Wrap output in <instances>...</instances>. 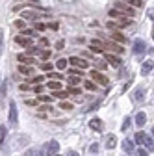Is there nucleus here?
I'll list each match as a JSON object with an SVG mask.
<instances>
[{
	"instance_id": "nucleus-7",
	"label": "nucleus",
	"mask_w": 154,
	"mask_h": 156,
	"mask_svg": "<svg viewBox=\"0 0 154 156\" xmlns=\"http://www.w3.org/2000/svg\"><path fill=\"white\" fill-rule=\"evenodd\" d=\"M17 62L19 63H24V65H33L35 63L33 56H30V54H17Z\"/></svg>"
},
{
	"instance_id": "nucleus-25",
	"label": "nucleus",
	"mask_w": 154,
	"mask_h": 156,
	"mask_svg": "<svg viewBox=\"0 0 154 156\" xmlns=\"http://www.w3.org/2000/svg\"><path fill=\"white\" fill-rule=\"evenodd\" d=\"M6 134H8V128H6L4 125H0V145L4 143V140H6Z\"/></svg>"
},
{
	"instance_id": "nucleus-43",
	"label": "nucleus",
	"mask_w": 154,
	"mask_h": 156,
	"mask_svg": "<svg viewBox=\"0 0 154 156\" xmlns=\"http://www.w3.org/2000/svg\"><path fill=\"white\" fill-rule=\"evenodd\" d=\"M39 47H48V39L47 37H41L39 39Z\"/></svg>"
},
{
	"instance_id": "nucleus-3",
	"label": "nucleus",
	"mask_w": 154,
	"mask_h": 156,
	"mask_svg": "<svg viewBox=\"0 0 154 156\" xmlns=\"http://www.w3.org/2000/svg\"><path fill=\"white\" fill-rule=\"evenodd\" d=\"M67 63H71V65H74V67H78V69H87V67H89V63L84 60V58H78V56H72V58H69V60H67Z\"/></svg>"
},
{
	"instance_id": "nucleus-27",
	"label": "nucleus",
	"mask_w": 154,
	"mask_h": 156,
	"mask_svg": "<svg viewBox=\"0 0 154 156\" xmlns=\"http://www.w3.org/2000/svg\"><path fill=\"white\" fill-rule=\"evenodd\" d=\"M69 84H71V86H76V84H80V76H76V74H71V76H69Z\"/></svg>"
},
{
	"instance_id": "nucleus-30",
	"label": "nucleus",
	"mask_w": 154,
	"mask_h": 156,
	"mask_svg": "<svg viewBox=\"0 0 154 156\" xmlns=\"http://www.w3.org/2000/svg\"><path fill=\"white\" fill-rule=\"evenodd\" d=\"M48 76L52 78V80H61V78H63L61 73H52V71H48Z\"/></svg>"
},
{
	"instance_id": "nucleus-54",
	"label": "nucleus",
	"mask_w": 154,
	"mask_h": 156,
	"mask_svg": "<svg viewBox=\"0 0 154 156\" xmlns=\"http://www.w3.org/2000/svg\"><path fill=\"white\" fill-rule=\"evenodd\" d=\"M26 104H28V106H35V104H37V101H33V99L30 101V99H28V101H26Z\"/></svg>"
},
{
	"instance_id": "nucleus-22",
	"label": "nucleus",
	"mask_w": 154,
	"mask_h": 156,
	"mask_svg": "<svg viewBox=\"0 0 154 156\" xmlns=\"http://www.w3.org/2000/svg\"><path fill=\"white\" fill-rule=\"evenodd\" d=\"M47 87H50V89H61V84H60V80H50V82H47Z\"/></svg>"
},
{
	"instance_id": "nucleus-51",
	"label": "nucleus",
	"mask_w": 154,
	"mask_h": 156,
	"mask_svg": "<svg viewBox=\"0 0 154 156\" xmlns=\"http://www.w3.org/2000/svg\"><path fill=\"white\" fill-rule=\"evenodd\" d=\"M65 156H80V154L76 152V151H72V149H71V151H67V154H65Z\"/></svg>"
},
{
	"instance_id": "nucleus-38",
	"label": "nucleus",
	"mask_w": 154,
	"mask_h": 156,
	"mask_svg": "<svg viewBox=\"0 0 154 156\" xmlns=\"http://www.w3.org/2000/svg\"><path fill=\"white\" fill-rule=\"evenodd\" d=\"M60 108H61V110H72V104H71V102H67V101H61Z\"/></svg>"
},
{
	"instance_id": "nucleus-52",
	"label": "nucleus",
	"mask_w": 154,
	"mask_h": 156,
	"mask_svg": "<svg viewBox=\"0 0 154 156\" xmlns=\"http://www.w3.org/2000/svg\"><path fill=\"white\" fill-rule=\"evenodd\" d=\"M138 156H149V152H147L145 149H139V151H138Z\"/></svg>"
},
{
	"instance_id": "nucleus-57",
	"label": "nucleus",
	"mask_w": 154,
	"mask_h": 156,
	"mask_svg": "<svg viewBox=\"0 0 154 156\" xmlns=\"http://www.w3.org/2000/svg\"><path fill=\"white\" fill-rule=\"evenodd\" d=\"M24 156H32V151H26V152H24Z\"/></svg>"
},
{
	"instance_id": "nucleus-39",
	"label": "nucleus",
	"mask_w": 154,
	"mask_h": 156,
	"mask_svg": "<svg viewBox=\"0 0 154 156\" xmlns=\"http://www.w3.org/2000/svg\"><path fill=\"white\" fill-rule=\"evenodd\" d=\"M128 6H132V8H141L143 2H141V0H130V4H128Z\"/></svg>"
},
{
	"instance_id": "nucleus-26",
	"label": "nucleus",
	"mask_w": 154,
	"mask_h": 156,
	"mask_svg": "<svg viewBox=\"0 0 154 156\" xmlns=\"http://www.w3.org/2000/svg\"><path fill=\"white\" fill-rule=\"evenodd\" d=\"M150 71H152V62H147V63H143V69H141V73L147 76Z\"/></svg>"
},
{
	"instance_id": "nucleus-6",
	"label": "nucleus",
	"mask_w": 154,
	"mask_h": 156,
	"mask_svg": "<svg viewBox=\"0 0 154 156\" xmlns=\"http://www.w3.org/2000/svg\"><path fill=\"white\" fill-rule=\"evenodd\" d=\"M9 125L17 126V104L13 101L9 102Z\"/></svg>"
},
{
	"instance_id": "nucleus-18",
	"label": "nucleus",
	"mask_w": 154,
	"mask_h": 156,
	"mask_svg": "<svg viewBox=\"0 0 154 156\" xmlns=\"http://www.w3.org/2000/svg\"><path fill=\"white\" fill-rule=\"evenodd\" d=\"M115 145H117V138H115L113 134H108V136H106V147H108V149H113Z\"/></svg>"
},
{
	"instance_id": "nucleus-11",
	"label": "nucleus",
	"mask_w": 154,
	"mask_h": 156,
	"mask_svg": "<svg viewBox=\"0 0 154 156\" xmlns=\"http://www.w3.org/2000/svg\"><path fill=\"white\" fill-rule=\"evenodd\" d=\"M111 39L115 43H119V45H124L128 39H126V35H123L121 32H111Z\"/></svg>"
},
{
	"instance_id": "nucleus-17",
	"label": "nucleus",
	"mask_w": 154,
	"mask_h": 156,
	"mask_svg": "<svg viewBox=\"0 0 154 156\" xmlns=\"http://www.w3.org/2000/svg\"><path fill=\"white\" fill-rule=\"evenodd\" d=\"M145 123H147V113L145 112H138L136 113V125L138 126H143Z\"/></svg>"
},
{
	"instance_id": "nucleus-4",
	"label": "nucleus",
	"mask_w": 154,
	"mask_h": 156,
	"mask_svg": "<svg viewBox=\"0 0 154 156\" xmlns=\"http://www.w3.org/2000/svg\"><path fill=\"white\" fill-rule=\"evenodd\" d=\"M91 80H93V82H97V84H100V86L110 84V82H108V78H106L102 73H99V71H91Z\"/></svg>"
},
{
	"instance_id": "nucleus-34",
	"label": "nucleus",
	"mask_w": 154,
	"mask_h": 156,
	"mask_svg": "<svg viewBox=\"0 0 154 156\" xmlns=\"http://www.w3.org/2000/svg\"><path fill=\"white\" fill-rule=\"evenodd\" d=\"M69 93H72V95H80V87L78 86H69V89H67Z\"/></svg>"
},
{
	"instance_id": "nucleus-1",
	"label": "nucleus",
	"mask_w": 154,
	"mask_h": 156,
	"mask_svg": "<svg viewBox=\"0 0 154 156\" xmlns=\"http://www.w3.org/2000/svg\"><path fill=\"white\" fill-rule=\"evenodd\" d=\"M115 9H117L121 15H124V17H134L136 15V9H134L132 6H126V4H121V2L115 4Z\"/></svg>"
},
{
	"instance_id": "nucleus-16",
	"label": "nucleus",
	"mask_w": 154,
	"mask_h": 156,
	"mask_svg": "<svg viewBox=\"0 0 154 156\" xmlns=\"http://www.w3.org/2000/svg\"><path fill=\"white\" fill-rule=\"evenodd\" d=\"M89 128L95 130V132H100L102 130V121L100 119H91L89 121Z\"/></svg>"
},
{
	"instance_id": "nucleus-53",
	"label": "nucleus",
	"mask_w": 154,
	"mask_h": 156,
	"mask_svg": "<svg viewBox=\"0 0 154 156\" xmlns=\"http://www.w3.org/2000/svg\"><path fill=\"white\" fill-rule=\"evenodd\" d=\"M50 30H58V23H50V24H47Z\"/></svg>"
},
{
	"instance_id": "nucleus-28",
	"label": "nucleus",
	"mask_w": 154,
	"mask_h": 156,
	"mask_svg": "<svg viewBox=\"0 0 154 156\" xmlns=\"http://www.w3.org/2000/svg\"><path fill=\"white\" fill-rule=\"evenodd\" d=\"M39 56H41V60H43V62H48V58L52 56V52H50V50H41Z\"/></svg>"
},
{
	"instance_id": "nucleus-50",
	"label": "nucleus",
	"mask_w": 154,
	"mask_h": 156,
	"mask_svg": "<svg viewBox=\"0 0 154 156\" xmlns=\"http://www.w3.org/2000/svg\"><path fill=\"white\" fill-rule=\"evenodd\" d=\"M106 26H108V28H111V30H115V28H117V24H115L113 21H110V23H106Z\"/></svg>"
},
{
	"instance_id": "nucleus-45",
	"label": "nucleus",
	"mask_w": 154,
	"mask_h": 156,
	"mask_svg": "<svg viewBox=\"0 0 154 156\" xmlns=\"http://www.w3.org/2000/svg\"><path fill=\"white\" fill-rule=\"evenodd\" d=\"M89 152H91V154H95V152H99V145H97V143H93V145L89 147Z\"/></svg>"
},
{
	"instance_id": "nucleus-33",
	"label": "nucleus",
	"mask_w": 154,
	"mask_h": 156,
	"mask_svg": "<svg viewBox=\"0 0 154 156\" xmlns=\"http://www.w3.org/2000/svg\"><path fill=\"white\" fill-rule=\"evenodd\" d=\"M54 99H52V97H48V95H41L39 97V102H47V104H50Z\"/></svg>"
},
{
	"instance_id": "nucleus-10",
	"label": "nucleus",
	"mask_w": 154,
	"mask_h": 156,
	"mask_svg": "<svg viewBox=\"0 0 154 156\" xmlns=\"http://www.w3.org/2000/svg\"><path fill=\"white\" fill-rule=\"evenodd\" d=\"M115 24H117L119 30H121V28H126V26L132 24V17H124V15H121V17H119V21L115 23Z\"/></svg>"
},
{
	"instance_id": "nucleus-13",
	"label": "nucleus",
	"mask_w": 154,
	"mask_h": 156,
	"mask_svg": "<svg viewBox=\"0 0 154 156\" xmlns=\"http://www.w3.org/2000/svg\"><path fill=\"white\" fill-rule=\"evenodd\" d=\"M26 141H28V136H19V138L13 140V149H21V147H24Z\"/></svg>"
},
{
	"instance_id": "nucleus-15",
	"label": "nucleus",
	"mask_w": 154,
	"mask_h": 156,
	"mask_svg": "<svg viewBox=\"0 0 154 156\" xmlns=\"http://www.w3.org/2000/svg\"><path fill=\"white\" fill-rule=\"evenodd\" d=\"M121 147H123V151L126 152V154H130V152H134V149H136V145L132 143V140H124L123 143H121Z\"/></svg>"
},
{
	"instance_id": "nucleus-12",
	"label": "nucleus",
	"mask_w": 154,
	"mask_h": 156,
	"mask_svg": "<svg viewBox=\"0 0 154 156\" xmlns=\"http://www.w3.org/2000/svg\"><path fill=\"white\" fill-rule=\"evenodd\" d=\"M145 48H147V45H145V41H141V39H138L136 43H134V54H143L145 52Z\"/></svg>"
},
{
	"instance_id": "nucleus-32",
	"label": "nucleus",
	"mask_w": 154,
	"mask_h": 156,
	"mask_svg": "<svg viewBox=\"0 0 154 156\" xmlns=\"http://www.w3.org/2000/svg\"><path fill=\"white\" fill-rule=\"evenodd\" d=\"M56 67H58V69H65V67H67V60L60 58V60H58V63H56Z\"/></svg>"
},
{
	"instance_id": "nucleus-48",
	"label": "nucleus",
	"mask_w": 154,
	"mask_h": 156,
	"mask_svg": "<svg viewBox=\"0 0 154 156\" xmlns=\"http://www.w3.org/2000/svg\"><path fill=\"white\" fill-rule=\"evenodd\" d=\"M43 80H45V76H35L32 82H33V84H39V82H43Z\"/></svg>"
},
{
	"instance_id": "nucleus-49",
	"label": "nucleus",
	"mask_w": 154,
	"mask_h": 156,
	"mask_svg": "<svg viewBox=\"0 0 154 156\" xmlns=\"http://www.w3.org/2000/svg\"><path fill=\"white\" fill-rule=\"evenodd\" d=\"M32 156H43V151H37V149H32Z\"/></svg>"
},
{
	"instance_id": "nucleus-41",
	"label": "nucleus",
	"mask_w": 154,
	"mask_h": 156,
	"mask_svg": "<svg viewBox=\"0 0 154 156\" xmlns=\"http://www.w3.org/2000/svg\"><path fill=\"white\" fill-rule=\"evenodd\" d=\"M45 28H47V24H45V23H35V30H37V32H43Z\"/></svg>"
},
{
	"instance_id": "nucleus-56",
	"label": "nucleus",
	"mask_w": 154,
	"mask_h": 156,
	"mask_svg": "<svg viewBox=\"0 0 154 156\" xmlns=\"http://www.w3.org/2000/svg\"><path fill=\"white\" fill-rule=\"evenodd\" d=\"M21 89H23V91H28V89H30V86H28V84H21Z\"/></svg>"
},
{
	"instance_id": "nucleus-31",
	"label": "nucleus",
	"mask_w": 154,
	"mask_h": 156,
	"mask_svg": "<svg viewBox=\"0 0 154 156\" xmlns=\"http://www.w3.org/2000/svg\"><path fill=\"white\" fill-rule=\"evenodd\" d=\"M86 89H87V91H95V89H97V84L91 82V80H87V82H86Z\"/></svg>"
},
{
	"instance_id": "nucleus-46",
	"label": "nucleus",
	"mask_w": 154,
	"mask_h": 156,
	"mask_svg": "<svg viewBox=\"0 0 154 156\" xmlns=\"http://www.w3.org/2000/svg\"><path fill=\"white\" fill-rule=\"evenodd\" d=\"M63 47H65V41H63V39H60V41L56 43V48H58V50H61Z\"/></svg>"
},
{
	"instance_id": "nucleus-20",
	"label": "nucleus",
	"mask_w": 154,
	"mask_h": 156,
	"mask_svg": "<svg viewBox=\"0 0 154 156\" xmlns=\"http://www.w3.org/2000/svg\"><path fill=\"white\" fill-rule=\"evenodd\" d=\"M52 99H67V91H63V89H54V95H52Z\"/></svg>"
},
{
	"instance_id": "nucleus-2",
	"label": "nucleus",
	"mask_w": 154,
	"mask_h": 156,
	"mask_svg": "<svg viewBox=\"0 0 154 156\" xmlns=\"http://www.w3.org/2000/svg\"><path fill=\"white\" fill-rule=\"evenodd\" d=\"M58 151H60V143H58L56 140L48 141V143L43 147V154H47V156H52V154H56Z\"/></svg>"
},
{
	"instance_id": "nucleus-40",
	"label": "nucleus",
	"mask_w": 154,
	"mask_h": 156,
	"mask_svg": "<svg viewBox=\"0 0 154 156\" xmlns=\"http://www.w3.org/2000/svg\"><path fill=\"white\" fill-rule=\"evenodd\" d=\"M69 74H76V76H82V74H84V71H82V69H76V67H74V69H71V71H69Z\"/></svg>"
},
{
	"instance_id": "nucleus-37",
	"label": "nucleus",
	"mask_w": 154,
	"mask_h": 156,
	"mask_svg": "<svg viewBox=\"0 0 154 156\" xmlns=\"http://www.w3.org/2000/svg\"><path fill=\"white\" fill-rule=\"evenodd\" d=\"M134 140H136V143H143V140H145V134H143V132H138Z\"/></svg>"
},
{
	"instance_id": "nucleus-9",
	"label": "nucleus",
	"mask_w": 154,
	"mask_h": 156,
	"mask_svg": "<svg viewBox=\"0 0 154 156\" xmlns=\"http://www.w3.org/2000/svg\"><path fill=\"white\" fill-rule=\"evenodd\" d=\"M89 48H91V52H97V54H102L104 52V47H102V43L99 41V39H91Z\"/></svg>"
},
{
	"instance_id": "nucleus-35",
	"label": "nucleus",
	"mask_w": 154,
	"mask_h": 156,
	"mask_svg": "<svg viewBox=\"0 0 154 156\" xmlns=\"http://www.w3.org/2000/svg\"><path fill=\"white\" fill-rule=\"evenodd\" d=\"M13 24H15V28H19V30H23V28H24V19H17V21H15Z\"/></svg>"
},
{
	"instance_id": "nucleus-24",
	"label": "nucleus",
	"mask_w": 154,
	"mask_h": 156,
	"mask_svg": "<svg viewBox=\"0 0 154 156\" xmlns=\"http://www.w3.org/2000/svg\"><path fill=\"white\" fill-rule=\"evenodd\" d=\"M143 101V89L134 91V102H141Z\"/></svg>"
},
{
	"instance_id": "nucleus-8",
	"label": "nucleus",
	"mask_w": 154,
	"mask_h": 156,
	"mask_svg": "<svg viewBox=\"0 0 154 156\" xmlns=\"http://www.w3.org/2000/svg\"><path fill=\"white\" fill-rule=\"evenodd\" d=\"M102 56H104V60H106L108 63H111V65H115V67H119V65H121V58H117L115 54H106V50H104Z\"/></svg>"
},
{
	"instance_id": "nucleus-19",
	"label": "nucleus",
	"mask_w": 154,
	"mask_h": 156,
	"mask_svg": "<svg viewBox=\"0 0 154 156\" xmlns=\"http://www.w3.org/2000/svg\"><path fill=\"white\" fill-rule=\"evenodd\" d=\"M32 65H24V63H21V65H19V73H21V74H24V76H28V74H32Z\"/></svg>"
},
{
	"instance_id": "nucleus-44",
	"label": "nucleus",
	"mask_w": 154,
	"mask_h": 156,
	"mask_svg": "<svg viewBox=\"0 0 154 156\" xmlns=\"http://www.w3.org/2000/svg\"><path fill=\"white\" fill-rule=\"evenodd\" d=\"M43 89H45V86H43V84H37V86L33 87V91H35V93H43Z\"/></svg>"
},
{
	"instance_id": "nucleus-5",
	"label": "nucleus",
	"mask_w": 154,
	"mask_h": 156,
	"mask_svg": "<svg viewBox=\"0 0 154 156\" xmlns=\"http://www.w3.org/2000/svg\"><path fill=\"white\" fill-rule=\"evenodd\" d=\"M102 47H104V50H106V48H110V50H113L115 54H123V52H124L123 45H119V43H111V41H106V43H102Z\"/></svg>"
},
{
	"instance_id": "nucleus-42",
	"label": "nucleus",
	"mask_w": 154,
	"mask_h": 156,
	"mask_svg": "<svg viewBox=\"0 0 154 156\" xmlns=\"http://www.w3.org/2000/svg\"><path fill=\"white\" fill-rule=\"evenodd\" d=\"M41 69H43L45 73H48V71H52V65H50V63L47 62V63H43V65H41Z\"/></svg>"
},
{
	"instance_id": "nucleus-23",
	"label": "nucleus",
	"mask_w": 154,
	"mask_h": 156,
	"mask_svg": "<svg viewBox=\"0 0 154 156\" xmlns=\"http://www.w3.org/2000/svg\"><path fill=\"white\" fill-rule=\"evenodd\" d=\"M143 143H145V147L152 152V149H154V145H152V136H145V140H143Z\"/></svg>"
},
{
	"instance_id": "nucleus-21",
	"label": "nucleus",
	"mask_w": 154,
	"mask_h": 156,
	"mask_svg": "<svg viewBox=\"0 0 154 156\" xmlns=\"http://www.w3.org/2000/svg\"><path fill=\"white\" fill-rule=\"evenodd\" d=\"M23 19H30V21H35V19H37V13L26 9V11H23Z\"/></svg>"
},
{
	"instance_id": "nucleus-55",
	"label": "nucleus",
	"mask_w": 154,
	"mask_h": 156,
	"mask_svg": "<svg viewBox=\"0 0 154 156\" xmlns=\"http://www.w3.org/2000/svg\"><path fill=\"white\" fill-rule=\"evenodd\" d=\"M97 67H99V69H104V67H106V63H104V62H97Z\"/></svg>"
},
{
	"instance_id": "nucleus-29",
	"label": "nucleus",
	"mask_w": 154,
	"mask_h": 156,
	"mask_svg": "<svg viewBox=\"0 0 154 156\" xmlns=\"http://www.w3.org/2000/svg\"><path fill=\"white\" fill-rule=\"evenodd\" d=\"M23 35H24V37H33L35 32H33L32 28H23Z\"/></svg>"
},
{
	"instance_id": "nucleus-14",
	"label": "nucleus",
	"mask_w": 154,
	"mask_h": 156,
	"mask_svg": "<svg viewBox=\"0 0 154 156\" xmlns=\"http://www.w3.org/2000/svg\"><path fill=\"white\" fill-rule=\"evenodd\" d=\"M15 43H17L19 47H24V48L32 45V41H30V39H26L24 35H17V37H15Z\"/></svg>"
},
{
	"instance_id": "nucleus-58",
	"label": "nucleus",
	"mask_w": 154,
	"mask_h": 156,
	"mask_svg": "<svg viewBox=\"0 0 154 156\" xmlns=\"http://www.w3.org/2000/svg\"><path fill=\"white\" fill-rule=\"evenodd\" d=\"M52 156H60V154H58V152H56V154H52Z\"/></svg>"
},
{
	"instance_id": "nucleus-36",
	"label": "nucleus",
	"mask_w": 154,
	"mask_h": 156,
	"mask_svg": "<svg viewBox=\"0 0 154 156\" xmlns=\"http://www.w3.org/2000/svg\"><path fill=\"white\" fill-rule=\"evenodd\" d=\"M130 125H132V121H130V117H126V119L123 121V128H121V130H124V132H126V130L130 128Z\"/></svg>"
},
{
	"instance_id": "nucleus-47",
	"label": "nucleus",
	"mask_w": 154,
	"mask_h": 156,
	"mask_svg": "<svg viewBox=\"0 0 154 156\" xmlns=\"http://www.w3.org/2000/svg\"><path fill=\"white\" fill-rule=\"evenodd\" d=\"M110 17H117V19H119V17H121V13H119L117 9H110Z\"/></svg>"
}]
</instances>
